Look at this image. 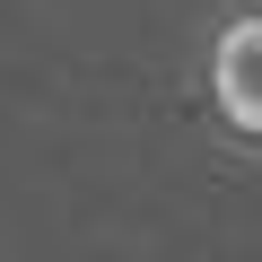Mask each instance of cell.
<instances>
[{"mask_svg": "<svg viewBox=\"0 0 262 262\" xmlns=\"http://www.w3.org/2000/svg\"><path fill=\"white\" fill-rule=\"evenodd\" d=\"M201 88H210V114L227 140H253L262 149V9H227L210 53H201Z\"/></svg>", "mask_w": 262, "mask_h": 262, "instance_id": "1", "label": "cell"}]
</instances>
